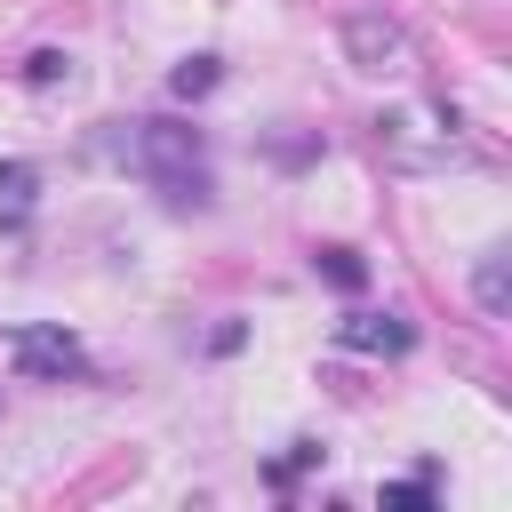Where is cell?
I'll list each match as a JSON object with an SVG mask.
<instances>
[{"label":"cell","mask_w":512,"mask_h":512,"mask_svg":"<svg viewBox=\"0 0 512 512\" xmlns=\"http://www.w3.org/2000/svg\"><path fill=\"white\" fill-rule=\"evenodd\" d=\"M104 152H112L128 176H144L176 216L216 208V176H208V144H200V128H184V120H168V112H152V120H112Z\"/></svg>","instance_id":"cell-1"},{"label":"cell","mask_w":512,"mask_h":512,"mask_svg":"<svg viewBox=\"0 0 512 512\" xmlns=\"http://www.w3.org/2000/svg\"><path fill=\"white\" fill-rule=\"evenodd\" d=\"M368 128H376V152H384L392 168H448V160H464L448 104H440L432 120H424V112H376Z\"/></svg>","instance_id":"cell-2"},{"label":"cell","mask_w":512,"mask_h":512,"mask_svg":"<svg viewBox=\"0 0 512 512\" xmlns=\"http://www.w3.org/2000/svg\"><path fill=\"white\" fill-rule=\"evenodd\" d=\"M16 376L24 384H88L96 360L64 320H32V328H16Z\"/></svg>","instance_id":"cell-3"},{"label":"cell","mask_w":512,"mask_h":512,"mask_svg":"<svg viewBox=\"0 0 512 512\" xmlns=\"http://www.w3.org/2000/svg\"><path fill=\"white\" fill-rule=\"evenodd\" d=\"M336 40H344V56H352L360 72H416V40H408V24H392L384 8H352V16L336 24Z\"/></svg>","instance_id":"cell-4"},{"label":"cell","mask_w":512,"mask_h":512,"mask_svg":"<svg viewBox=\"0 0 512 512\" xmlns=\"http://www.w3.org/2000/svg\"><path fill=\"white\" fill-rule=\"evenodd\" d=\"M336 344H344V352H384V360H400V352L416 344V328H408L400 312H344V320H336Z\"/></svg>","instance_id":"cell-5"},{"label":"cell","mask_w":512,"mask_h":512,"mask_svg":"<svg viewBox=\"0 0 512 512\" xmlns=\"http://www.w3.org/2000/svg\"><path fill=\"white\" fill-rule=\"evenodd\" d=\"M472 304H480L488 320H512V256H504V248H480V264H472Z\"/></svg>","instance_id":"cell-6"},{"label":"cell","mask_w":512,"mask_h":512,"mask_svg":"<svg viewBox=\"0 0 512 512\" xmlns=\"http://www.w3.org/2000/svg\"><path fill=\"white\" fill-rule=\"evenodd\" d=\"M32 200H40V168H32V160H0V224H8V232H24Z\"/></svg>","instance_id":"cell-7"},{"label":"cell","mask_w":512,"mask_h":512,"mask_svg":"<svg viewBox=\"0 0 512 512\" xmlns=\"http://www.w3.org/2000/svg\"><path fill=\"white\" fill-rule=\"evenodd\" d=\"M312 272H320L328 288H344V296H360V288H368V256H360V248H344V240H320V248H312Z\"/></svg>","instance_id":"cell-8"},{"label":"cell","mask_w":512,"mask_h":512,"mask_svg":"<svg viewBox=\"0 0 512 512\" xmlns=\"http://www.w3.org/2000/svg\"><path fill=\"white\" fill-rule=\"evenodd\" d=\"M256 152H264L272 168H312L328 144H320V128H280V136H256Z\"/></svg>","instance_id":"cell-9"},{"label":"cell","mask_w":512,"mask_h":512,"mask_svg":"<svg viewBox=\"0 0 512 512\" xmlns=\"http://www.w3.org/2000/svg\"><path fill=\"white\" fill-rule=\"evenodd\" d=\"M216 80H224V56H208V48H200V56H184V64L168 72V96H184V104H200V96H208Z\"/></svg>","instance_id":"cell-10"},{"label":"cell","mask_w":512,"mask_h":512,"mask_svg":"<svg viewBox=\"0 0 512 512\" xmlns=\"http://www.w3.org/2000/svg\"><path fill=\"white\" fill-rule=\"evenodd\" d=\"M432 480H440L432 464H424L416 480H384V512H432V504H440V488H432Z\"/></svg>","instance_id":"cell-11"},{"label":"cell","mask_w":512,"mask_h":512,"mask_svg":"<svg viewBox=\"0 0 512 512\" xmlns=\"http://www.w3.org/2000/svg\"><path fill=\"white\" fill-rule=\"evenodd\" d=\"M320 456H328L320 440H288V456H272V464H264V480H272V488H296V480H304Z\"/></svg>","instance_id":"cell-12"},{"label":"cell","mask_w":512,"mask_h":512,"mask_svg":"<svg viewBox=\"0 0 512 512\" xmlns=\"http://www.w3.org/2000/svg\"><path fill=\"white\" fill-rule=\"evenodd\" d=\"M64 72H72V56H64V48H32V56H24V88H56Z\"/></svg>","instance_id":"cell-13"},{"label":"cell","mask_w":512,"mask_h":512,"mask_svg":"<svg viewBox=\"0 0 512 512\" xmlns=\"http://www.w3.org/2000/svg\"><path fill=\"white\" fill-rule=\"evenodd\" d=\"M240 344H248V328H240V320H224V328H216V336H208V352H216V360H232V352H240Z\"/></svg>","instance_id":"cell-14"}]
</instances>
